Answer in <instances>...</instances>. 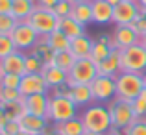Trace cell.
Masks as SVG:
<instances>
[{"label":"cell","mask_w":146,"mask_h":135,"mask_svg":"<svg viewBox=\"0 0 146 135\" xmlns=\"http://www.w3.org/2000/svg\"><path fill=\"white\" fill-rule=\"evenodd\" d=\"M129 26H131V28L137 32V35H139V37L144 35V33H146V13H143V11H141L139 17H137Z\"/></svg>","instance_id":"36"},{"label":"cell","mask_w":146,"mask_h":135,"mask_svg":"<svg viewBox=\"0 0 146 135\" xmlns=\"http://www.w3.org/2000/svg\"><path fill=\"white\" fill-rule=\"evenodd\" d=\"M2 76H4V74H2V72H0V80H2Z\"/></svg>","instance_id":"53"},{"label":"cell","mask_w":146,"mask_h":135,"mask_svg":"<svg viewBox=\"0 0 146 135\" xmlns=\"http://www.w3.org/2000/svg\"><path fill=\"white\" fill-rule=\"evenodd\" d=\"M143 82H144V87H146V70L143 72Z\"/></svg>","instance_id":"50"},{"label":"cell","mask_w":146,"mask_h":135,"mask_svg":"<svg viewBox=\"0 0 146 135\" xmlns=\"http://www.w3.org/2000/svg\"><path fill=\"white\" fill-rule=\"evenodd\" d=\"M106 135H124V132H122V130H115V128H113L111 132H107Z\"/></svg>","instance_id":"43"},{"label":"cell","mask_w":146,"mask_h":135,"mask_svg":"<svg viewBox=\"0 0 146 135\" xmlns=\"http://www.w3.org/2000/svg\"><path fill=\"white\" fill-rule=\"evenodd\" d=\"M89 85H91V91H93L94 102L109 104L113 98H117V83H115V78L98 74Z\"/></svg>","instance_id":"8"},{"label":"cell","mask_w":146,"mask_h":135,"mask_svg":"<svg viewBox=\"0 0 146 135\" xmlns=\"http://www.w3.org/2000/svg\"><path fill=\"white\" fill-rule=\"evenodd\" d=\"M19 21L13 15H0V35H11Z\"/></svg>","instance_id":"30"},{"label":"cell","mask_w":146,"mask_h":135,"mask_svg":"<svg viewBox=\"0 0 146 135\" xmlns=\"http://www.w3.org/2000/svg\"><path fill=\"white\" fill-rule=\"evenodd\" d=\"M0 72L2 74L24 76L26 74V54H22L21 50H15L13 54L0 59Z\"/></svg>","instance_id":"12"},{"label":"cell","mask_w":146,"mask_h":135,"mask_svg":"<svg viewBox=\"0 0 146 135\" xmlns=\"http://www.w3.org/2000/svg\"><path fill=\"white\" fill-rule=\"evenodd\" d=\"M74 63H76V57H74V54H72L70 50H67V52H57L56 56H54V61H52L54 67L65 70L67 74L70 72V68L74 67Z\"/></svg>","instance_id":"27"},{"label":"cell","mask_w":146,"mask_h":135,"mask_svg":"<svg viewBox=\"0 0 146 135\" xmlns=\"http://www.w3.org/2000/svg\"><path fill=\"white\" fill-rule=\"evenodd\" d=\"M137 4H139V7L141 9H146V0H135Z\"/></svg>","instance_id":"45"},{"label":"cell","mask_w":146,"mask_h":135,"mask_svg":"<svg viewBox=\"0 0 146 135\" xmlns=\"http://www.w3.org/2000/svg\"><path fill=\"white\" fill-rule=\"evenodd\" d=\"M131 107H133V115H135V118H144L146 117V102L143 98L131 100Z\"/></svg>","instance_id":"37"},{"label":"cell","mask_w":146,"mask_h":135,"mask_svg":"<svg viewBox=\"0 0 146 135\" xmlns=\"http://www.w3.org/2000/svg\"><path fill=\"white\" fill-rule=\"evenodd\" d=\"M17 135H30V133H26V132H19Z\"/></svg>","instance_id":"52"},{"label":"cell","mask_w":146,"mask_h":135,"mask_svg":"<svg viewBox=\"0 0 146 135\" xmlns=\"http://www.w3.org/2000/svg\"><path fill=\"white\" fill-rule=\"evenodd\" d=\"M80 118H82L85 130H89V132L106 135L107 132L113 130L109 109H107V106H104V104H100V102H94V104H91V106H87L85 109L82 111Z\"/></svg>","instance_id":"1"},{"label":"cell","mask_w":146,"mask_h":135,"mask_svg":"<svg viewBox=\"0 0 146 135\" xmlns=\"http://www.w3.org/2000/svg\"><path fill=\"white\" fill-rule=\"evenodd\" d=\"M94 41H96V39H91L89 35L76 37V39L70 41V52L74 54L76 59H87V57H91Z\"/></svg>","instance_id":"19"},{"label":"cell","mask_w":146,"mask_h":135,"mask_svg":"<svg viewBox=\"0 0 146 135\" xmlns=\"http://www.w3.org/2000/svg\"><path fill=\"white\" fill-rule=\"evenodd\" d=\"M120 67L122 72L143 74L146 70V48L141 43L120 50Z\"/></svg>","instance_id":"4"},{"label":"cell","mask_w":146,"mask_h":135,"mask_svg":"<svg viewBox=\"0 0 146 135\" xmlns=\"http://www.w3.org/2000/svg\"><path fill=\"white\" fill-rule=\"evenodd\" d=\"M139 98H143L144 102H146V87H144V89H143V92H141V94H139Z\"/></svg>","instance_id":"47"},{"label":"cell","mask_w":146,"mask_h":135,"mask_svg":"<svg viewBox=\"0 0 146 135\" xmlns=\"http://www.w3.org/2000/svg\"><path fill=\"white\" fill-rule=\"evenodd\" d=\"M52 124H56L65 135H83V132H85V126L80 117H74L67 122H52Z\"/></svg>","instance_id":"25"},{"label":"cell","mask_w":146,"mask_h":135,"mask_svg":"<svg viewBox=\"0 0 146 135\" xmlns=\"http://www.w3.org/2000/svg\"><path fill=\"white\" fill-rule=\"evenodd\" d=\"M19 91H21L22 98L32 94H50V87L43 74H24L21 78Z\"/></svg>","instance_id":"11"},{"label":"cell","mask_w":146,"mask_h":135,"mask_svg":"<svg viewBox=\"0 0 146 135\" xmlns=\"http://www.w3.org/2000/svg\"><path fill=\"white\" fill-rule=\"evenodd\" d=\"M124 135H146V120L144 118H135L126 130H122Z\"/></svg>","instance_id":"31"},{"label":"cell","mask_w":146,"mask_h":135,"mask_svg":"<svg viewBox=\"0 0 146 135\" xmlns=\"http://www.w3.org/2000/svg\"><path fill=\"white\" fill-rule=\"evenodd\" d=\"M107 109L111 115V124L115 130H126L133 120H135V115H133V107L129 100H122V98H113L107 104Z\"/></svg>","instance_id":"5"},{"label":"cell","mask_w":146,"mask_h":135,"mask_svg":"<svg viewBox=\"0 0 146 135\" xmlns=\"http://www.w3.org/2000/svg\"><path fill=\"white\" fill-rule=\"evenodd\" d=\"M68 98H70L78 107H87V106H91V104L94 102V96H93V91H91V85H87V83L70 87Z\"/></svg>","instance_id":"18"},{"label":"cell","mask_w":146,"mask_h":135,"mask_svg":"<svg viewBox=\"0 0 146 135\" xmlns=\"http://www.w3.org/2000/svg\"><path fill=\"white\" fill-rule=\"evenodd\" d=\"M0 135H4V133H2V132H0Z\"/></svg>","instance_id":"55"},{"label":"cell","mask_w":146,"mask_h":135,"mask_svg":"<svg viewBox=\"0 0 146 135\" xmlns=\"http://www.w3.org/2000/svg\"><path fill=\"white\" fill-rule=\"evenodd\" d=\"M117 83V96L122 100H135L144 89L143 74H135V72H120L115 78Z\"/></svg>","instance_id":"2"},{"label":"cell","mask_w":146,"mask_h":135,"mask_svg":"<svg viewBox=\"0 0 146 135\" xmlns=\"http://www.w3.org/2000/svg\"><path fill=\"white\" fill-rule=\"evenodd\" d=\"M41 135H43V133H41Z\"/></svg>","instance_id":"57"},{"label":"cell","mask_w":146,"mask_h":135,"mask_svg":"<svg viewBox=\"0 0 146 135\" xmlns=\"http://www.w3.org/2000/svg\"><path fill=\"white\" fill-rule=\"evenodd\" d=\"M83 135H100V133H94V132H89V130H85V132H83Z\"/></svg>","instance_id":"49"},{"label":"cell","mask_w":146,"mask_h":135,"mask_svg":"<svg viewBox=\"0 0 146 135\" xmlns=\"http://www.w3.org/2000/svg\"><path fill=\"white\" fill-rule=\"evenodd\" d=\"M141 13V7L135 0H120L113 7V24L115 26H126L131 24Z\"/></svg>","instance_id":"10"},{"label":"cell","mask_w":146,"mask_h":135,"mask_svg":"<svg viewBox=\"0 0 146 135\" xmlns=\"http://www.w3.org/2000/svg\"><path fill=\"white\" fill-rule=\"evenodd\" d=\"M46 43L48 46L54 50V52H67V50H70V39H68L67 35H65L61 30H56V32H52L50 35L46 37Z\"/></svg>","instance_id":"24"},{"label":"cell","mask_w":146,"mask_h":135,"mask_svg":"<svg viewBox=\"0 0 146 135\" xmlns=\"http://www.w3.org/2000/svg\"><path fill=\"white\" fill-rule=\"evenodd\" d=\"M107 2H109V4H111V6H113V7H115V6H117V4H118V2H120V0H107Z\"/></svg>","instance_id":"48"},{"label":"cell","mask_w":146,"mask_h":135,"mask_svg":"<svg viewBox=\"0 0 146 135\" xmlns=\"http://www.w3.org/2000/svg\"><path fill=\"white\" fill-rule=\"evenodd\" d=\"M70 19H74L76 22L87 26L89 22H93V6L91 2L87 4H74L70 11Z\"/></svg>","instance_id":"23"},{"label":"cell","mask_w":146,"mask_h":135,"mask_svg":"<svg viewBox=\"0 0 146 135\" xmlns=\"http://www.w3.org/2000/svg\"><path fill=\"white\" fill-rule=\"evenodd\" d=\"M144 120H146V117H144Z\"/></svg>","instance_id":"56"},{"label":"cell","mask_w":146,"mask_h":135,"mask_svg":"<svg viewBox=\"0 0 146 135\" xmlns=\"http://www.w3.org/2000/svg\"><path fill=\"white\" fill-rule=\"evenodd\" d=\"M57 30H61V32H63L70 41L76 39V37L85 35V26L80 24V22H76L74 19H70V17L59 19V22H57Z\"/></svg>","instance_id":"20"},{"label":"cell","mask_w":146,"mask_h":135,"mask_svg":"<svg viewBox=\"0 0 146 135\" xmlns=\"http://www.w3.org/2000/svg\"><path fill=\"white\" fill-rule=\"evenodd\" d=\"M2 109H4V102L0 100V113H2Z\"/></svg>","instance_id":"51"},{"label":"cell","mask_w":146,"mask_h":135,"mask_svg":"<svg viewBox=\"0 0 146 135\" xmlns=\"http://www.w3.org/2000/svg\"><path fill=\"white\" fill-rule=\"evenodd\" d=\"M19 124H21V132H26L30 135H41V133L46 132L52 122L44 117H35V115L22 113L19 117Z\"/></svg>","instance_id":"14"},{"label":"cell","mask_w":146,"mask_h":135,"mask_svg":"<svg viewBox=\"0 0 146 135\" xmlns=\"http://www.w3.org/2000/svg\"><path fill=\"white\" fill-rule=\"evenodd\" d=\"M113 39H115V45H117V50H124V48H128V46L137 45L141 37L137 35V32L131 26L126 24V26H117V28H115Z\"/></svg>","instance_id":"15"},{"label":"cell","mask_w":146,"mask_h":135,"mask_svg":"<svg viewBox=\"0 0 146 135\" xmlns=\"http://www.w3.org/2000/svg\"><path fill=\"white\" fill-rule=\"evenodd\" d=\"M35 9H37L35 0H13V9H11V15H13L19 22H24Z\"/></svg>","instance_id":"21"},{"label":"cell","mask_w":146,"mask_h":135,"mask_svg":"<svg viewBox=\"0 0 146 135\" xmlns=\"http://www.w3.org/2000/svg\"><path fill=\"white\" fill-rule=\"evenodd\" d=\"M54 15H56L57 19H67L70 17V11H72V4L68 2V0H59V2L54 6Z\"/></svg>","instance_id":"33"},{"label":"cell","mask_w":146,"mask_h":135,"mask_svg":"<svg viewBox=\"0 0 146 135\" xmlns=\"http://www.w3.org/2000/svg\"><path fill=\"white\" fill-rule=\"evenodd\" d=\"M11 39H13V45L17 50L24 52V50H32L33 46L39 43V33L32 28L30 24L26 22H19L15 26V30L11 32Z\"/></svg>","instance_id":"9"},{"label":"cell","mask_w":146,"mask_h":135,"mask_svg":"<svg viewBox=\"0 0 146 135\" xmlns=\"http://www.w3.org/2000/svg\"><path fill=\"white\" fill-rule=\"evenodd\" d=\"M93 22L94 24H109L113 22V6L107 0H93Z\"/></svg>","instance_id":"17"},{"label":"cell","mask_w":146,"mask_h":135,"mask_svg":"<svg viewBox=\"0 0 146 135\" xmlns=\"http://www.w3.org/2000/svg\"><path fill=\"white\" fill-rule=\"evenodd\" d=\"M139 43H141V45H143V46H144V48H146V33H144V35H141V39H139Z\"/></svg>","instance_id":"46"},{"label":"cell","mask_w":146,"mask_h":135,"mask_svg":"<svg viewBox=\"0 0 146 135\" xmlns=\"http://www.w3.org/2000/svg\"><path fill=\"white\" fill-rule=\"evenodd\" d=\"M15 45H13V39L9 35H0V59H4L6 56L15 52Z\"/></svg>","instance_id":"34"},{"label":"cell","mask_w":146,"mask_h":135,"mask_svg":"<svg viewBox=\"0 0 146 135\" xmlns=\"http://www.w3.org/2000/svg\"><path fill=\"white\" fill-rule=\"evenodd\" d=\"M30 54H33L35 57H39V59L43 61V65H44V67L52 65L54 56H56V52H54V50L48 46V43H43V41H39V43L33 46V48L30 50Z\"/></svg>","instance_id":"26"},{"label":"cell","mask_w":146,"mask_h":135,"mask_svg":"<svg viewBox=\"0 0 146 135\" xmlns=\"http://www.w3.org/2000/svg\"><path fill=\"white\" fill-rule=\"evenodd\" d=\"M43 135H65V133L61 132V130L57 128L56 124H50V126H48V130H46V132H44Z\"/></svg>","instance_id":"42"},{"label":"cell","mask_w":146,"mask_h":135,"mask_svg":"<svg viewBox=\"0 0 146 135\" xmlns=\"http://www.w3.org/2000/svg\"><path fill=\"white\" fill-rule=\"evenodd\" d=\"M21 78L17 74H4L0 80V87H7V89H19L21 87Z\"/></svg>","instance_id":"35"},{"label":"cell","mask_w":146,"mask_h":135,"mask_svg":"<svg viewBox=\"0 0 146 135\" xmlns=\"http://www.w3.org/2000/svg\"><path fill=\"white\" fill-rule=\"evenodd\" d=\"M68 2L74 6V4H87V2H93V0H68Z\"/></svg>","instance_id":"44"},{"label":"cell","mask_w":146,"mask_h":135,"mask_svg":"<svg viewBox=\"0 0 146 135\" xmlns=\"http://www.w3.org/2000/svg\"><path fill=\"white\" fill-rule=\"evenodd\" d=\"M59 2V0H35L37 7H43V9H54V6Z\"/></svg>","instance_id":"41"},{"label":"cell","mask_w":146,"mask_h":135,"mask_svg":"<svg viewBox=\"0 0 146 135\" xmlns=\"http://www.w3.org/2000/svg\"><path fill=\"white\" fill-rule=\"evenodd\" d=\"M26 24H30L37 33L39 37H48L52 32L57 30V22L59 19L54 15L52 9H43V7H37L28 19H26Z\"/></svg>","instance_id":"7"},{"label":"cell","mask_w":146,"mask_h":135,"mask_svg":"<svg viewBox=\"0 0 146 135\" xmlns=\"http://www.w3.org/2000/svg\"><path fill=\"white\" fill-rule=\"evenodd\" d=\"M13 0H0V15H11Z\"/></svg>","instance_id":"40"},{"label":"cell","mask_w":146,"mask_h":135,"mask_svg":"<svg viewBox=\"0 0 146 135\" xmlns=\"http://www.w3.org/2000/svg\"><path fill=\"white\" fill-rule=\"evenodd\" d=\"M0 100L4 104L7 102H21L22 100V94L19 89H7V87H0Z\"/></svg>","instance_id":"32"},{"label":"cell","mask_w":146,"mask_h":135,"mask_svg":"<svg viewBox=\"0 0 146 135\" xmlns=\"http://www.w3.org/2000/svg\"><path fill=\"white\" fill-rule=\"evenodd\" d=\"M0 132L4 135H17L21 132V124H19V120H7L6 124L0 128Z\"/></svg>","instance_id":"38"},{"label":"cell","mask_w":146,"mask_h":135,"mask_svg":"<svg viewBox=\"0 0 146 135\" xmlns=\"http://www.w3.org/2000/svg\"><path fill=\"white\" fill-rule=\"evenodd\" d=\"M96 76H98V65L91 57H87V59H76L74 67L70 68V72L67 76V83L70 87L82 85V83L89 85Z\"/></svg>","instance_id":"6"},{"label":"cell","mask_w":146,"mask_h":135,"mask_svg":"<svg viewBox=\"0 0 146 135\" xmlns=\"http://www.w3.org/2000/svg\"><path fill=\"white\" fill-rule=\"evenodd\" d=\"M74 117H78V106L70 98L50 94L48 113H46V118L50 122H67Z\"/></svg>","instance_id":"3"},{"label":"cell","mask_w":146,"mask_h":135,"mask_svg":"<svg viewBox=\"0 0 146 135\" xmlns=\"http://www.w3.org/2000/svg\"><path fill=\"white\" fill-rule=\"evenodd\" d=\"M44 68L43 61L33 54H26V74H41Z\"/></svg>","instance_id":"29"},{"label":"cell","mask_w":146,"mask_h":135,"mask_svg":"<svg viewBox=\"0 0 146 135\" xmlns=\"http://www.w3.org/2000/svg\"><path fill=\"white\" fill-rule=\"evenodd\" d=\"M68 92H70V85H68V83H61V85L54 87V89L50 91V94H54V96H67L68 98Z\"/></svg>","instance_id":"39"},{"label":"cell","mask_w":146,"mask_h":135,"mask_svg":"<svg viewBox=\"0 0 146 135\" xmlns=\"http://www.w3.org/2000/svg\"><path fill=\"white\" fill-rule=\"evenodd\" d=\"M48 102L50 94H32L22 98V113L35 115V117H44L48 113Z\"/></svg>","instance_id":"13"},{"label":"cell","mask_w":146,"mask_h":135,"mask_svg":"<svg viewBox=\"0 0 146 135\" xmlns=\"http://www.w3.org/2000/svg\"><path fill=\"white\" fill-rule=\"evenodd\" d=\"M111 50H113V48H109L107 45L100 43V41H94L93 52H91V59H93L96 65H100V63H102V61H104V59H106V57L111 54Z\"/></svg>","instance_id":"28"},{"label":"cell","mask_w":146,"mask_h":135,"mask_svg":"<svg viewBox=\"0 0 146 135\" xmlns=\"http://www.w3.org/2000/svg\"><path fill=\"white\" fill-rule=\"evenodd\" d=\"M41 74L44 76V80H46V83H48L50 91H52L54 87L61 85V83H67V76H68L65 70H61V68L54 67V65H48V67H44Z\"/></svg>","instance_id":"22"},{"label":"cell","mask_w":146,"mask_h":135,"mask_svg":"<svg viewBox=\"0 0 146 135\" xmlns=\"http://www.w3.org/2000/svg\"><path fill=\"white\" fill-rule=\"evenodd\" d=\"M141 11H143V13H146V9H141Z\"/></svg>","instance_id":"54"},{"label":"cell","mask_w":146,"mask_h":135,"mask_svg":"<svg viewBox=\"0 0 146 135\" xmlns=\"http://www.w3.org/2000/svg\"><path fill=\"white\" fill-rule=\"evenodd\" d=\"M122 72L120 67V50H111V54L98 65V74L100 76H109V78H117Z\"/></svg>","instance_id":"16"}]
</instances>
